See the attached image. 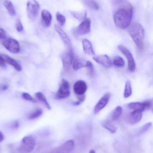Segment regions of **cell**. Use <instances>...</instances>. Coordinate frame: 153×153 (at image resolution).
Segmentation results:
<instances>
[{
    "instance_id": "1",
    "label": "cell",
    "mask_w": 153,
    "mask_h": 153,
    "mask_svg": "<svg viewBox=\"0 0 153 153\" xmlns=\"http://www.w3.org/2000/svg\"><path fill=\"white\" fill-rule=\"evenodd\" d=\"M113 6L115 25L120 29L128 28L133 18V6L128 0H114Z\"/></svg>"
},
{
    "instance_id": "2",
    "label": "cell",
    "mask_w": 153,
    "mask_h": 153,
    "mask_svg": "<svg viewBox=\"0 0 153 153\" xmlns=\"http://www.w3.org/2000/svg\"><path fill=\"white\" fill-rule=\"evenodd\" d=\"M128 28V34L136 46L139 49H143L145 37V30L143 26L140 23H134Z\"/></svg>"
},
{
    "instance_id": "3",
    "label": "cell",
    "mask_w": 153,
    "mask_h": 153,
    "mask_svg": "<svg viewBox=\"0 0 153 153\" xmlns=\"http://www.w3.org/2000/svg\"><path fill=\"white\" fill-rule=\"evenodd\" d=\"M36 145V139L35 137L31 135L27 136L22 138L19 147V151L21 153L31 152Z\"/></svg>"
},
{
    "instance_id": "4",
    "label": "cell",
    "mask_w": 153,
    "mask_h": 153,
    "mask_svg": "<svg viewBox=\"0 0 153 153\" xmlns=\"http://www.w3.org/2000/svg\"><path fill=\"white\" fill-rule=\"evenodd\" d=\"M118 48L126 57L128 71L131 72H134L136 68V64L132 53L126 47L123 45H119Z\"/></svg>"
},
{
    "instance_id": "5",
    "label": "cell",
    "mask_w": 153,
    "mask_h": 153,
    "mask_svg": "<svg viewBox=\"0 0 153 153\" xmlns=\"http://www.w3.org/2000/svg\"><path fill=\"white\" fill-rule=\"evenodd\" d=\"M71 94L70 83L65 79H63L60 87L55 95L56 99L57 100L66 99Z\"/></svg>"
},
{
    "instance_id": "6",
    "label": "cell",
    "mask_w": 153,
    "mask_h": 153,
    "mask_svg": "<svg viewBox=\"0 0 153 153\" xmlns=\"http://www.w3.org/2000/svg\"><path fill=\"white\" fill-rule=\"evenodd\" d=\"M40 6L36 0H30L27 3V13L29 18L34 20L36 18L39 12Z\"/></svg>"
},
{
    "instance_id": "7",
    "label": "cell",
    "mask_w": 153,
    "mask_h": 153,
    "mask_svg": "<svg viewBox=\"0 0 153 153\" xmlns=\"http://www.w3.org/2000/svg\"><path fill=\"white\" fill-rule=\"evenodd\" d=\"M2 45L8 51L13 53H17L20 50L19 44L18 41L11 38H6L2 41Z\"/></svg>"
},
{
    "instance_id": "8",
    "label": "cell",
    "mask_w": 153,
    "mask_h": 153,
    "mask_svg": "<svg viewBox=\"0 0 153 153\" xmlns=\"http://www.w3.org/2000/svg\"><path fill=\"white\" fill-rule=\"evenodd\" d=\"M63 66L65 70H68L73 62L74 53L73 49H67L61 55Z\"/></svg>"
},
{
    "instance_id": "9",
    "label": "cell",
    "mask_w": 153,
    "mask_h": 153,
    "mask_svg": "<svg viewBox=\"0 0 153 153\" xmlns=\"http://www.w3.org/2000/svg\"><path fill=\"white\" fill-rule=\"evenodd\" d=\"M91 21L90 19H85L84 20L79 24L74 30L75 34L78 36L86 35L91 30Z\"/></svg>"
},
{
    "instance_id": "10",
    "label": "cell",
    "mask_w": 153,
    "mask_h": 153,
    "mask_svg": "<svg viewBox=\"0 0 153 153\" xmlns=\"http://www.w3.org/2000/svg\"><path fill=\"white\" fill-rule=\"evenodd\" d=\"M110 98L111 94L110 93H106L103 95L94 107V114H97L99 113L107 106L109 101Z\"/></svg>"
},
{
    "instance_id": "11",
    "label": "cell",
    "mask_w": 153,
    "mask_h": 153,
    "mask_svg": "<svg viewBox=\"0 0 153 153\" xmlns=\"http://www.w3.org/2000/svg\"><path fill=\"white\" fill-rule=\"evenodd\" d=\"M55 28L56 32L60 36L62 41L67 48V49H73L71 41L69 36L58 25H56Z\"/></svg>"
},
{
    "instance_id": "12",
    "label": "cell",
    "mask_w": 153,
    "mask_h": 153,
    "mask_svg": "<svg viewBox=\"0 0 153 153\" xmlns=\"http://www.w3.org/2000/svg\"><path fill=\"white\" fill-rule=\"evenodd\" d=\"M93 60L95 62L106 68H111L113 64L110 57L107 55L97 56L93 57Z\"/></svg>"
},
{
    "instance_id": "13",
    "label": "cell",
    "mask_w": 153,
    "mask_h": 153,
    "mask_svg": "<svg viewBox=\"0 0 153 153\" xmlns=\"http://www.w3.org/2000/svg\"><path fill=\"white\" fill-rule=\"evenodd\" d=\"M75 143L73 140H70L59 146L54 153H69L74 148Z\"/></svg>"
},
{
    "instance_id": "14",
    "label": "cell",
    "mask_w": 153,
    "mask_h": 153,
    "mask_svg": "<svg viewBox=\"0 0 153 153\" xmlns=\"http://www.w3.org/2000/svg\"><path fill=\"white\" fill-rule=\"evenodd\" d=\"M143 112L141 110H134L128 117V123L131 125H134L138 123L143 117Z\"/></svg>"
},
{
    "instance_id": "15",
    "label": "cell",
    "mask_w": 153,
    "mask_h": 153,
    "mask_svg": "<svg viewBox=\"0 0 153 153\" xmlns=\"http://www.w3.org/2000/svg\"><path fill=\"white\" fill-rule=\"evenodd\" d=\"M87 85L86 83L82 80L76 81L74 85V91L78 95H84L87 91Z\"/></svg>"
},
{
    "instance_id": "16",
    "label": "cell",
    "mask_w": 153,
    "mask_h": 153,
    "mask_svg": "<svg viewBox=\"0 0 153 153\" xmlns=\"http://www.w3.org/2000/svg\"><path fill=\"white\" fill-rule=\"evenodd\" d=\"M52 16L51 13L47 10H43L41 13V22L44 27H48L51 25Z\"/></svg>"
},
{
    "instance_id": "17",
    "label": "cell",
    "mask_w": 153,
    "mask_h": 153,
    "mask_svg": "<svg viewBox=\"0 0 153 153\" xmlns=\"http://www.w3.org/2000/svg\"><path fill=\"white\" fill-rule=\"evenodd\" d=\"M82 44L85 53L90 56L95 55L92 45L89 40L85 39L82 40Z\"/></svg>"
},
{
    "instance_id": "18",
    "label": "cell",
    "mask_w": 153,
    "mask_h": 153,
    "mask_svg": "<svg viewBox=\"0 0 153 153\" xmlns=\"http://www.w3.org/2000/svg\"><path fill=\"white\" fill-rule=\"evenodd\" d=\"M1 56L4 60L5 63H6L11 65L16 71H22V66L17 61H15V60L13 59L11 57H10L7 55L2 54L1 55Z\"/></svg>"
},
{
    "instance_id": "19",
    "label": "cell",
    "mask_w": 153,
    "mask_h": 153,
    "mask_svg": "<svg viewBox=\"0 0 153 153\" xmlns=\"http://www.w3.org/2000/svg\"><path fill=\"white\" fill-rule=\"evenodd\" d=\"M102 126L105 129H107L111 133L114 134L117 132V128L108 120H105L102 122Z\"/></svg>"
},
{
    "instance_id": "20",
    "label": "cell",
    "mask_w": 153,
    "mask_h": 153,
    "mask_svg": "<svg viewBox=\"0 0 153 153\" xmlns=\"http://www.w3.org/2000/svg\"><path fill=\"white\" fill-rule=\"evenodd\" d=\"M4 5L8 11V13L11 16H14L16 14V11L12 3L10 0H4Z\"/></svg>"
},
{
    "instance_id": "21",
    "label": "cell",
    "mask_w": 153,
    "mask_h": 153,
    "mask_svg": "<svg viewBox=\"0 0 153 153\" xmlns=\"http://www.w3.org/2000/svg\"><path fill=\"white\" fill-rule=\"evenodd\" d=\"M36 97L40 101L45 104L48 109L50 110L51 109V106L43 93L41 92H38L36 94Z\"/></svg>"
},
{
    "instance_id": "22",
    "label": "cell",
    "mask_w": 153,
    "mask_h": 153,
    "mask_svg": "<svg viewBox=\"0 0 153 153\" xmlns=\"http://www.w3.org/2000/svg\"><path fill=\"white\" fill-rule=\"evenodd\" d=\"M128 107L130 109L133 110H141L142 111H144L143 102H130L128 104Z\"/></svg>"
},
{
    "instance_id": "23",
    "label": "cell",
    "mask_w": 153,
    "mask_h": 153,
    "mask_svg": "<svg viewBox=\"0 0 153 153\" xmlns=\"http://www.w3.org/2000/svg\"><path fill=\"white\" fill-rule=\"evenodd\" d=\"M122 111H123V109L121 106H118L116 107L115 109L113 110L111 115L112 120L113 121L117 120L121 116Z\"/></svg>"
},
{
    "instance_id": "24",
    "label": "cell",
    "mask_w": 153,
    "mask_h": 153,
    "mask_svg": "<svg viewBox=\"0 0 153 153\" xmlns=\"http://www.w3.org/2000/svg\"><path fill=\"white\" fill-rule=\"evenodd\" d=\"M132 94V86L131 83L129 80H127L126 82L124 90V97L125 98H128L130 97Z\"/></svg>"
},
{
    "instance_id": "25",
    "label": "cell",
    "mask_w": 153,
    "mask_h": 153,
    "mask_svg": "<svg viewBox=\"0 0 153 153\" xmlns=\"http://www.w3.org/2000/svg\"><path fill=\"white\" fill-rule=\"evenodd\" d=\"M85 3L87 6L95 10H98L100 9V5L95 0H85Z\"/></svg>"
},
{
    "instance_id": "26",
    "label": "cell",
    "mask_w": 153,
    "mask_h": 153,
    "mask_svg": "<svg viewBox=\"0 0 153 153\" xmlns=\"http://www.w3.org/2000/svg\"><path fill=\"white\" fill-rule=\"evenodd\" d=\"M42 114H43V110L41 109H37L29 115L28 118L30 120L36 119L40 117Z\"/></svg>"
},
{
    "instance_id": "27",
    "label": "cell",
    "mask_w": 153,
    "mask_h": 153,
    "mask_svg": "<svg viewBox=\"0 0 153 153\" xmlns=\"http://www.w3.org/2000/svg\"><path fill=\"white\" fill-rule=\"evenodd\" d=\"M112 64L116 67H122L125 65V63L122 57L117 56L113 59Z\"/></svg>"
},
{
    "instance_id": "28",
    "label": "cell",
    "mask_w": 153,
    "mask_h": 153,
    "mask_svg": "<svg viewBox=\"0 0 153 153\" xmlns=\"http://www.w3.org/2000/svg\"><path fill=\"white\" fill-rule=\"evenodd\" d=\"M85 67V65L84 64L80 59H74L73 62V68L74 71H77L81 68Z\"/></svg>"
},
{
    "instance_id": "29",
    "label": "cell",
    "mask_w": 153,
    "mask_h": 153,
    "mask_svg": "<svg viewBox=\"0 0 153 153\" xmlns=\"http://www.w3.org/2000/svg\"><path fill=\"white\" fill-rule=\"evenodd\" d=\"M85 67L87 68L88 75L92 76L94 74V69L93 65L90 61H86L85 64Z\"/></svg>"
},
{
    "instance_id": "30",
    "label": "cell",
    "mask_w": 153,
    "mask_h": 153,
    "mask_svg": "<svg viewBox=\"0 0 153 153\" xmlns=\"http://www.w3.org/2000/svg\"><path fill=\"white\" fill-rule=\"evenodd\" d=\"M56 19L57 22L61 26H63L66 22V19L64 15H63L60 12L56 13Z\"/></svg>"
},
{
    "instance_id": "31",
    "label": "cell",
    "mask_w": 153,
    "mask_h": 153,
    "mask_svg": "<svg viewBox=\"0 0 153 153\" xmlns=\"http://www.w3.org/2000/svg\"><path fill=\"white\" fill-rule=\"evenodd\" d=\"M152 124V122H149V123H146L145 125L140 128V129L138 131V134H144L146 132H147V130L151 127Z\"/></svg>"
},
{
    "instance_id": "32",
    "label": "cell",
    "mask_w": 153,
    "mask_h": 153,
    "mask_svg": "<svg viewBox=\"0 0 153 153\" xmlns=\"http://www.w3.org/2000/svg\"><path fill=\"white\" fill-rule=\"evenodd\" d=\"M143 104L144 110L146 111L151 108L152 107V102L151 101L146 100L143 102Z\"/></svg>"
},
{
    "instance_id": "33",
    "label": "cell",
    "mask_w": 153,
    "mask_h": 153,
    "mask_svg": "<svg viewBox=\"0 0 153 153\" xmlns=\"http://www.w3.org/2000/svg\"><path fill=\"white\" fill-rule=\"evenodd\" d=\"M22 96L23 99L26 100L30 101L35 102V100L33 99V97L27 93H23Z\"/></svg>"
},
{
    "instance_id": "34",
    "label": "cell",
    "mask_w": 153,
    "mask_h": 153,
    "mask_svg": "<svg viewBox=\"0 0 153 153\" xmlns=\"http://www.w3.org/2000/svg\"><path fill=\"white\" fill-rule=\"evenodd\" d=\"M79 97H78V101L75 102L73 103L74 105L77 106V105H80L82 102H83L85 101V96L84 94V95H79Z\"/></svg>"
},
{
    "instance_id": "35",
    "label": "cell",
    "mask_w": 153,
    "mask_h": 153,
    "mask_svg": "<svg viewBox=\"0 0 153 153\" xmlns=\"http://www.w3.org/2000/svg\"><path fill=\"white\" fill-rule=\"evenodd\" d=\"M16 28L18 32H21L23 30V26H22V24L19 19L17 20L16 21Z\"/></svg>"
},
{
    "instance_id": "36",
    "label": "cell",
    "mask_w": 153,
    "mask_h": 153,
    "mask_svg": "<svg viewBox=\"0 0 153 153\" xmlns=\"http://www.w3.org/2000/svg\"><path fill=\"white\" fill-rule=\"evenodd\" d=\"M6 39V34L3 29L0 28V40L3 41Z\"/></svg>"
},
{
    "instance_id": "37",
    "label": "cell",
    "mask_w": 153,
    "mask_h": 153,
    "mask_svg": "<svg viewBox=\"0 0 153 153\" xmlns=\"http://www.w3.org/2000/svg\"><path fill=\"white\" fill-rule=\"evenodd\" d=\"M0 66L3 67V68L5 67V62L3 58L1 55H0Z\"/></svg>"
},
{
    "instance_id": "38",
    "label": "cell",
    "mask_w": 153,
    "mask_h": 153,
    "mask_svg": "<svg viewBox=\"0 0 153 153\" xmlns=\"http://www.w3.org/2000/svg\"><path fill=\"white\" fill-rule=\"evenodd\" d=\"M19 126V122L18 121H15L12 124V128L13 129L18 128Z\"/></svg>"
},
{
    "instance_id": "39",
    "label": "cell",
    "mask_w": 153,
    "mask_h": 153,
    "mask_svg": "<svg viewBox=\"0 0 153 153\" xmlns=\"http://www.w3.org/2000/svg\"><path fill=\"white\" fill-rule=\"evenodd\" d=\"M4 139V136L1 131H0V143L2 142Z\"/></svg>"
},
{
    "instance_id": "40",
    "label": "cell",
    "mask_w": 153,
    "mask_h": 153,
    "mask_svg": "<svg viewBox=\"0 0 153 153\" xmlns=\"http://www.w3.org/2000/svg\"><path fill=\"white\" fill-rule=\"evenodd\" d=\"M7 88H8V87H7V85H5L3 86L2 89L4 90H6V89H7Z\"/></svg>"
},
{
    "instance_id": "41",
    "label": "cell",
    "mask_w": 153,
    "mask_h": 153,
    "mask_svg": "<svg viewBox=\"0 0 153 153\" xmlns=\"http://www.w3.org/2000/svg\"><path fill=\"white\" fill-rule=\"evenodd\" d=\"M89 153H96V152L94 150H91L89 152Z\"/></svg>"
},
{
    "instance_id": "42",
    "label": "cell",
    "mask_w": 153,
    "mask_h": 153,
    "mask_svg": "<svg viewBox=\"0 0 153 153\" xmlns=\"http://www.w3.org/2000/svg\"><path fill=\"white\" fill-rule=\"evenodd\" d=\"M152 111L153 112V108L152 109Z\"/></svg>"
}]
</instances>
